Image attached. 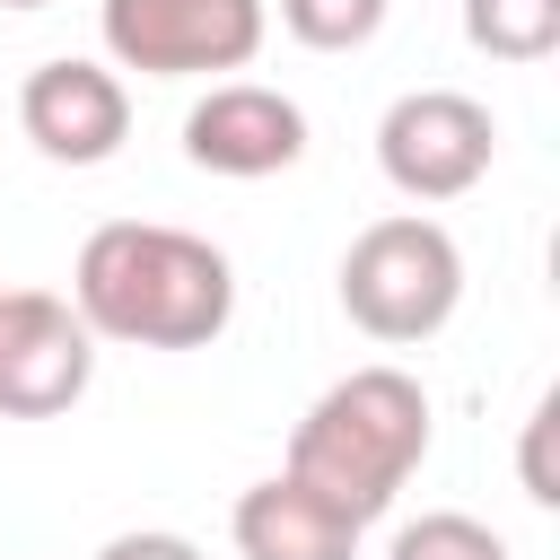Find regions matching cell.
Wrapping results in <instances>:
<instances>
[{
    "label": "cell",
    "mask_w": 560,
    "mask_h": 560,
    "mask_svg": "<svg viewBox=\"0 0 560 560\" xmlns=\"http://www.w3.org/2000/svg\"><path fill=\"white\" fill-rule=\"evenodd\" d=\"M70 306L122 350H201L236 315V271L210 236L166 219H105L70 262Z\"/></svg>",
    "instance_id": "6da1fadb"
},
{
    "label": "cell",
    "mask_w": 560,
    "mask_h": 560,
    "mask_svg": "<svg viewBox=\"0 0 560 560\" xmlns=\"http://www.w3.org/2000/svg\"><path fill=\"white\" fill-rule=\"evenodd\" d=\"M420 455H429V394H420L411 368H385L376 359V368L332 376L298 411L280 472L306 481L315 499H332L350 525H376L402 499V481L420 472Z\"/></svg>",
    "instance_id": "7a4b0ae2"
},
{
    "label": "cell",
    "mask_w": 560,
    "mask_h": 560,
    "mask_svg": "<svg viewBox=\"0 0 560 560\" xmlns=\"http://www.w3.org/2000/svg\"><path fill=\"white\" fill-rule=\"evenodd\" d=\"M464 306V245L429 210L368 219L341 254V315L368 341H429Z\"/></svg>",
    "instance_id": "3957f363"
},
{
    "label": "cell",
    "mask_w": 560,
    "mask_h": 560,
    "mask_svg": "<svg viewBox=\"0 0 560 560\" xmlns=\"http://www.w3.org/2000/svg\"><path fill=\"white\" fill-rule=\"evenodd\" d=\"M96 35L114 70L140 79H210L245 70L271 35V0H96Z\"/></svg>",
    "instance_id": "277c9868"
},
{
    "label": "cell",
    "mask_w": 560,
    "mask_h": 560,
    "mask_svg": "<svg viewBox=\"0 0 560 560\" xmlns=\"http://www.w3.org/2000/svg\"><path fill=\"white\" fill-rule=\"evenodd\" d=\"M499 158V122L464 88H402L376 114V166L402 201H464Z\"/></svg>",
    "instance_id": "5b68a950"
},
{
    "label": "cell",
    "mask_w": 560,
    "mask_h": 560,
    "mask_svg": "<svg viewBox=\"0 0 560 560\" xmlns=\"http://www.w3.org/2000/svg\"><path fill=\"white\" fill-rule=\"evenodd\" d=\"M96 332L52 289H0V420H52L88 394Z\"/></svg>",
    "instance_id": "8992f818"
},
{
    "label": "cell",
    "mask_w": 560,
    "mask_h": 560,
    "mask_svg": "<svg viewBox=\"0 0 560 560\" xmlns=\"http://www.w3.org/2000/svg\"><path fill=\"white\" fill-rule=\"evenodd\" d=\"M18 131L52 158V166H105L122 140H131V88L105 70V61H35L26 88H18Z\"/></svg>",
    "instance_id": "52a82bcc"
},
{
    "label": "cell",
    "mask_w": 560,
    "mask_h": 560,
    "mask_svg": "<svg viewBox=\"0 0 560 560\" xmlns=\"http://www.w3.org/2000/svg\"><path fill=\"white\" fill-rule=\"evenodd\" d=\"M184 158L201 175H236V184L280 175V166L306 158V105L262 88V79H219L184 114Z\"/></svg>",
    "instance_id": "ba28073f"
},
{
    "label": "cell",
    "mask_w": 560,
    "mask_h": 560,
    "mask_svg": "<svg viewBox=\"0 0 560 560\" xmlns=\"http://www.w3.org/2000/svg\"><path fill=\"white\" fill-rule=\"evenodd\" d=\"M228 534H236L245 560H359V534H368V525H350V516H341L332 499H315L306 481L271 472V481L236 490Z\"/></svg>",
    "instance_id": "9c48e42d"
},
{
    "label": "cell",
    "mask_w": 560,
    "mask_h": 560,
    "mask_svg": "<svg viewBox=\"0 0 560 560\" xmlns=\"http://www.w3.org/2000/svg\"><path fill=\"white\" fill-rule=\"evenodd\" d=\"M464 44L490 61H551L560 52V0H464Z\"/></svg>",
    "instance_id": "30bf717a"
},
{
    "label": "cell",
    "mask_w": 560,
    "mask_h": 560,
    "mask_svg": "<svg viewBox=\"0 0 560 560\" xmlns=\"http://www.w3.org/2000/svg\"><path fill=\"white\" fill-rule=\"evenodd\" d=\"M385 560H508V534L464 516V508H429L385 542Z\"/></svg>",
    "instance_id": "8fae6325"
},
{
    "label": "cell",
    "mask_w": 560,
    "mask_h": 560,
    "mask_svg": "<svg viewBox=\"0 0 560 560\" xmlns=\"http://www.w3.org/2000/svg\"><path fill=\"white\" fill-rule=\"evenodd\" d=\"M394 0H280V26L306 44V52H359L376 26H385Z\"/></svg>",
    "instance_id": "7c38bea8"
},
{
    "label": "cell",
    "mask_w": 560,
    "mask_h": 560,
    "mask_svg": "<svg viewBox=\"0 0 560 560\" xmlns=\"http://www.w3.org/2000/svg\"><path fill=\"white\" fill-rule=\"evenodd\" d=\"M551 420H560V402L542 394V402H534V420H525V499H534V508H551V499H560V481H551Z\"/></svg>",
    "instance_id": "4fadbf2b"
},
{
    "label": "cell",
    "mask_w": 560,
    "mask_h": 560,
    "mask_svg": "<svg viewBox=\"0 0 560 560\" xmlns=\"http://www.w3.org/2000/svg\"><path fill=\"white\" fill-rule=\"evenodd\" d=\"M96 560H201V542H184V534H166V525H140V534H114Z\"/></svg>",
    "instance_id": "5bb4252c"
},
{
    "label": "cell",
    "mask_w": 560,
    "mask_h": 560,
    "mask_svg": "<svg viewBox=\"0 0 560 560\" xmlns=\"http://www.w3.org/2000/svg\"><path fill=\"white\" fill-rule=\"evenodd\" d=\"M0 9H52V0H0Z\"/></svg>",
    "instance_id": "9a60e30c"
}]
</instances>
